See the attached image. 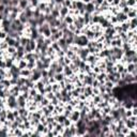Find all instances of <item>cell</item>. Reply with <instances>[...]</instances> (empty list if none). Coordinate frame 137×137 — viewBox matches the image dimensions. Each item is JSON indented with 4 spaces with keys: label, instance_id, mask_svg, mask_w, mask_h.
<instances>
[{
    "label": "cell",
    "instance_id": "1",
    "mask_svg": "<svg viewBox=\"0 0 137 137\" xmlns=\"http://www.w3.org/2000/svg\"><path fill=\"white\" fill-rule=\"evenodd\" d=\"M54 77H55V79H56V82L59 83V82H61V80L64 79L65 76H64V74H63V72H62V73H56Z\"/></svg>",
    "mask_w": 137,
    "mask_h": 137
},
{
    "label": "cell",
    "instance_id": "2",
    "mask_svg": "<svg viewBox=\"0 0 137 137\" xmlns=\"http://www.w3.org/2000/svg\"><path fill=\"white\" fill-rule=\"evenodd\" d=\"M63 21H64L65 23H67L68 25H71V24H73V23H74V17L68 14L67 16H65V17L63 18Z\"/></svg>",
    "mask_w": 137,
    "mask_h": 137
},
{
    "label": "cell",
    "instance_id": "3",
    "mask_svg": "<svg viewBox=\"0 0 137 137\" xmlns=\"http://www.w3.org/2000/svg\"><path fill=\"white\" fill-rule=\"evenodd\" d=\"M7 52H8L10 55H12V54H14L15 52H16V48H15L14 46H8Z\"/></svg>",
    "mask_w": 137,
    "mask_h": 137
},
{
    "label": "cell",
    "instance_id": "4",
    "mask_svg": "<svg viewBox=\"0 0 137 137\" xmlns=\"http://www.w3.org/2000/svg\"><path fill=\"white\" fill-rule=\"evenodd\" d=\"M2 19H3V14L0 13V22H2Z\"/></svg>",
    "mask_w": 137,
    "mask_h": 137
}]
</instances>
